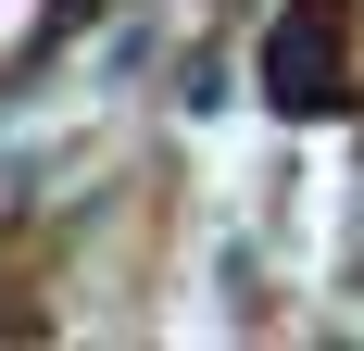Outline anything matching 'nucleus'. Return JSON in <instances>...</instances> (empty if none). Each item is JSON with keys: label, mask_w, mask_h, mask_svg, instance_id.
<instances>
[{"label": "nucleus", "mask_w": 364, "mask_h": 351, "mask_svg": "<svg viewBox=\"0 0 364 351\" xmlns=\"http://www.w3.org/2000/svg\"><path fill=\"white\" fill-rule=\"evenodd\" d=\"M264 101L277 113H339L352 101V0H289L264 26Z\"/></svg>", "instance_id": "f257e3e1"}]
</instances>
